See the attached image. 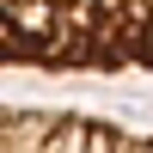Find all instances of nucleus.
I'll return each mask as SVG.
<instances>
[{
	"label": "nucleus",
	"mask_w": 153,
	"mask_h": 153,
	"mask_svg": "<svg viewBox=\"0 0 153 153\" xmlns=\"http://www.w3.org/2000/svg\"><path fill=\"white\" fill-rule=\"evenodd\" d=\"M0 68H153V0H0Z\"/></svg>",
	"instance_id": "nucleus-1"
},
{
	"label": "nucleus",
	"mask_w": 153,
	"mask_h": 153,
	"mask_svg": "<svg viewBox=\"0 0 153 153\" xmlns=\"http://www.w3.org/2000/svg\"><path fill=\"white\" fill-rule=\"evenodd\" d=\"M0 153H129V135L68 110H0Z\"/></svg>",
	"instance_id": "nucleus-2"
},
{
	"label": "nucleus",
	"mask_w": 153,
	"mask_h": 153,
	"mask_svg": "<svg viewBox=\"0 0 153 153\" xmlns=\"http://www.w3.org/2000/svg\"><path fill=\"white\" fill-rule=\"evenodd\" d=\"M129 153H153V141H135V135H129Z\"/></svg>",
	"instance_id": "nucleus-3"
}]
</instances>
